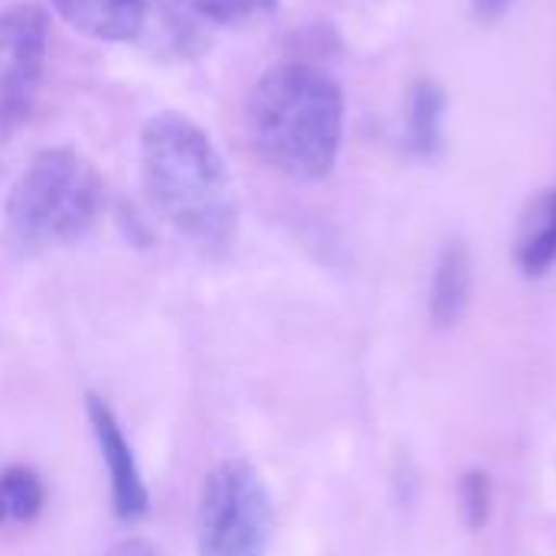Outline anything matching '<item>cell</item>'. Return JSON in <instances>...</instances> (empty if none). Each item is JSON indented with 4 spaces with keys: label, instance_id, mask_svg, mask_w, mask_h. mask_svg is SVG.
<instances>
[{
    "label": "cell",
    "instance_id": "12",
    "mask_svg": "<svg viewBox=\"0 0 556 556\" xmlns=\"http://www.w3.org/2000/svg\"><path fill=\"white\" fill-rule=\"evenodd\" d=\"M277 0H192L195 13L205 23L215 26H231V23H248L264 16L267 10H274Z\"/></svg>",
    "mask_w": 556,
    "mask_h": 556
},
{
    "label": "cell",
    "instance_id": "9",
    "mask_svg": "<svg viewBox=\"0 0 556 556\" xmlns=\"http://www.w3.org/2000/svg\"><path fill=\"white\" fill-rule=\"evenodd\" d=\"M472 293V264L466 248L456 241L443 251L433 277V293H430V316L437 326H453L463 319Z\"/></svg>",
    "mask_w": 556,
    "mask_h": 556
},
{
    "label": "cell",
    "instance_id": "7",
    "mask_svg": "<svg viewBox=\"0 0 556 556\" xmlns=\"http://www.w3.org/2000/svg\"><path fill=\"white\" fill-rule=\"evenodd\" d=\"M59 16L101 42H134L147 26V0H49Z\"/></svg>",
    "mask_w": 556,
    "mask_h": 556
},
{
    "label": "cell",
    "instance_id": "15",
    "mask_svg": "<svg viewBox=\"0 0 556 556\" xmlns=\"http://www.w3.org/2000/svg\"><path fill=\"white\" fill-rule=\"evenodd\" d=\"M508 7H511V0H472L476 16H479V20H485V23L498 20Z\"/></svg>",
    "mask_w": 556,
    "mask_h": 556
},
{
    "label": "cell",
    "instance_id": "11",
    "mask_svg": "<svg viewBox=\"0 0 556 556\" xmlns=\"http://www.w3.org/2000/svg\"><path fill=\"white\" fill-rule=\"evenodd\" d=\"M440 117H443V91L433 81H420L410 98V143L420 153L437 150Z\"/></svg>",
    "mask_w": 556,
    "mask_h": 556
},
{
    "label": "cell",
    "instance_id": "1",
    "mask_svg": "<svg viewBox=\"0 0 556 556\" xmlns=\"http://www.w3.org/2000/svg\"><path fill=\"white\" fill-rule=\"evenodd\" d=\"M143 182L153 208L199 254L222 257L238 235V199L212 137L186 114L163 111L140 134Z\"/></svg>",
    "mask_w": 556,
    "mask_h": 556
},
{
    "label": "cell",
    "instance_id": "6",
    "mask_svg": "<svg viewBox=\"0 0 556 556\" xmlns=\"http://www.w3.org/2000/svg\"><path fill=\"white\" fill-rule=\"evenodd\" d=\"M88 404V424L101 453V463L108 469V482H111V508L117 515V521L124 525H140L150 511V492L147 482L140 476V466L134 459V450L111 410V404L98 394L85 397Z\"/></svg>",
    "mask_w": 556,
    "mask_h": 556
},
{
    "label": "cell",
    "instance_id": "14",
    "mask_svg": "<svg viewBox=\"0 0 556 556\" xmlns=\"http://www.w3.org/2000/svg\"><path fill=\"white\" fill-rule=\"evenodd\" d=\"M108 556H160V554H156V547H153L150 541H143V538H127V541L114 544Z\"/></svg>",
    "mask_w": 556,
    "mask_h": 556
},
{
    "label": "cell",
    "instance_id": "10",
    "mask_svg": "<svg viewBox=\"0 0 556 556\" xmlns=\"http://www.w3.org/2000/svg\"><path fill=\"white\" fill-rule=\"evenodd\" d=\"M46 508V482L29 466H10L0 472V528L33 525Z\"/></svg>",
    "mask_w": 556,
    "mask_h": 556
},
{
    "label": "cell",
    "instance_id": "2",
    "mask_svg": "<svg viewBox=\"0 0 556 556\" xmlns=\"http://www.w3.org/2000/svg\"><path fill=\"white\" fill-rule=\"evenodd\" d=\"M244 121L264 163L290 179L316 182L336 166L345 101L323 68L283 62L257 78L248 94Z\"/></svg>",
    "mask_w": 556,
    "mask_h": 556
},
{
    "label": "cell",
    "instance_id": "3",
    "mask_svg": "<svg viewBox=\"0 0 556 556\" xmlns=\"http://www.w3.org/2000/svg\"><path fill=\"white\" fill-rule=\"evenodd\" d=\"M104 208L98 169L72 147L42 150L20 173L7 199V231L23 251L81 241Z\"/></svg>",
    "mask_w": 556,
    "mask_h": 556
},
{
    "label": "cell",
    "instance_id": "4",
    "mask_svg": "<svg viewBox=\"0 0 556 556\" xmlns=\"http://www.w3.org/2000/svg\"><path fill=\"white\" fill-rule=\"evenodd\" d=\"M274 502L254 466L218 463L199 489V556H267L274 541Z\"/></svg>",
    "mask_w": 556,
    "mask_h": 556
},
{
    "label": "cell",
    "instance_id": "13",
    "mask_svg": "<svg viewBox=\"0 0 556 556\" xmlns=\"http://www.w3.org/2000/svg\"><path fill=\"white\" fill-rule=\"evenodd\" d=\"M459 498H463V511H466V525L472 531H479L489 521L492 511V482L485 472H469L459 485Z\"/></svg>",
    "mask_w": 556,
    "mask_h": 556
},
{
    "label": "cell",
    "instance_id": "8",
    "mask_svg": "<svg viewBox=\"0 0 556 556\" xmlns=\"http://www.w3.org/2000/svg\"><path fill=\"white\" fill-rule=\"evenodd\" d=\"M515 261L528 277H541L556 264V189H544L521 212Z\"/></svg>",
    "mask_w": 556,
    "mask_h": 556
},
{
    "label": "cell",
    "instance_id": "5",
    "mask_svg": "<svg viewBox=\"0 0 556 556\" xmlns=\"http://www.w3.org/2000/svg\"><path fill=\"white\" fill-rule=\"evenodd\" d=\"M49 20L33 3L0 10V134L16 130L42 88Z\"/></svg>",
    "mask_w": 556,
    "mask_h": 556
}]
</instances>
